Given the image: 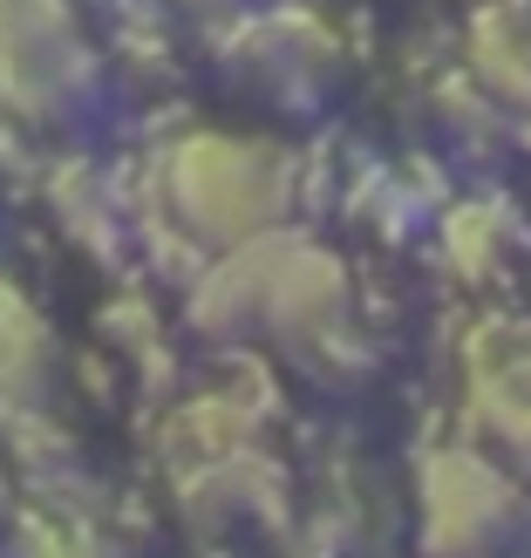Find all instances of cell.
<instances>
[{
	"label": "cell",
	"mask_w": 531,
	"mask_h": 558,
	"mask_svg": "<svg viewBox=\"0 0 531 558\" xmlns=\"http://www.w3.org/2000/svg\"><path fill=\"white\" fill-rule=\"evenodd\" d=\"M191 327L212 341H279L300 361L348 341V266L306 232H273L205 259L191 287Z\"/></svg>",
	"instance_id": "cell-1"
},
{
	"label": "cell",
	"mask_w": 531,
	"mask_h": 558,
	"mask_svg": "<svg viewBox=\"0 0 531 558\" xmlns=\"http://www.w3.org/2000/svg\"><path fill=\"white\" fill-rule=\"evenodd\" d=\"M157 226H171L205 259L239 253L253 239L287 232L300 198L293 150L266 144L253 130H178L150 163Z\"/></svg>",
	"instance_id": "cell-2"
},
{
	"label": "cell",
	"mask_w": 531,
	"mask_h": 558,
	"mask_svg": "<svg viewBox=\"0 0 531 558\" xmlns=\"http://www.w3.org/2000/svg\"><path fill=\"white\" fill-rule=\"evenodd\" d=\"M96 41L69 0H0V117L62 123L96 96Z\"/></svg>",
	"instance_id": "cell-3"
},
{
	"label": "cell",
	"mask_w": 531,
	"mask_h": 558,
	"mask_svg": "<svg viewBox=\"0 0 531 558\" xmlns=\"http://www.w3.org/2000/svg\"><path fill=\"white\" fill-rule=\"evenodd\" d=\"M518 484L484 442H436L415 470V538L423 558H497L518 532Z\"/></svg>",
	"instance_id": "cell-4"
},
{
	"label": "cell",
	"mask_w": 531,
	"mask_h": 558,
	"mask_svg": "<svg viewBox=\"0 0 531 558\" xmlns=\"http://www.w3.org/2000/svg\"><path fill=\"white\" fill-rule=\"evenodd\" d=\"M334 69H341V41L327 35L314 14L300 8H260V14H232L226 35V75H239V89H253L260 102H314Z\"/></svg>",
	"instance_id": "cell-5"
},
{
	"label": "cell",
	"mask_w": 531,
	"mask_h": 558,
	"mask_svg": "<svg viewBox=\"0 0 531 558\" xmlns=\"http://www.w3.org/2000/svg\"><path fill=\"white\" fill-rule=\"evenodd\" d=\"M463 409L484 450L531 457V327L478 320L463 341Z\"/></svg>",
	"instance_id": "cell-6"
},
{
	"label": "cell",
	"mask_w": 531,
	"mask_h": 558,
	"mask_svg": "<svg viewBox=\"0 0 531 558\" xmlns=\"http://www.w3.org/2000/svg\"><path fill=\"white\" fill-rule=\"evenodd\" d=\"M48 375H55V333L41 320V306L0 272V415L41 409Z\"/></svg>",
	"instance_id": "cell-7"
},
{
	"label": "cell",
	"mask_w": 531,
	"mask_h": 558,
	"mask_svg": "<svg viewBox=\"0 0 531 558\" xmlns=\"http://www.w3.org/2000/svg\"><path fill=\"white\" fill-rule=\"evenodd\" d=\"M470 75L497 102H531V14L518 0H497L470 27Z\"/></svg>",
	"instance_id": "cell-8"
},
{
	"label": "cell",
	"mask_w": 531,
	"mask_h": 558,
	"mask_svg": "<svg viewBox=\"0 0 531 558\" xmlns=\"http://www.w3.org/2000/svg\"><path fill=\"white\" fill-rule=\"evenodd\" d=\"M443 259H450L470 287H491L497 272L518 259V211L497 198H470L443 211Z\"/></svg>",
	"instance_id": "cell-9"
},
{
	"label": "cell",
	"mask_w": 531,
	"mask_h": 558,
	"mask_svg": "<svg viewBox=\"0 0 531 558\" xmlns=\"http://www.w3.org/2000/svg\"><path fill=\"white\" fill-rule=\"evenodd\" d=\"M184 8H198V14H232L239 0H184Z\"/></svg>",
	"instance_id": "cell-10"
}]
</instances>
